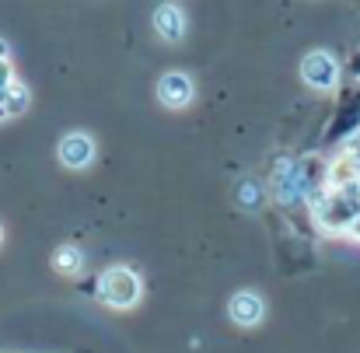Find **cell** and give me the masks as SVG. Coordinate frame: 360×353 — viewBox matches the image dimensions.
Instances as JSON below:
<instances>
[{
    "mask_svg": "<svg viewBox=\"0 0 360 353\" xmlns=\"http://www.w3.org/2000/svg\"><path fill=\"white\" fill-rule=\"evenodd\" d=\"M315 221L326 231H354L360 221V189L357 186H329L311 200Z\"/></svg>",
    "mask_w": 360,
    "mask_h": 353,
    "instance_id": "cell-1",
    "label": "cell"
},
{
    "mask_svg": "<svg viewBox=\"0 0 360 353\" xmlns=\"http://www.w3.org/2000/svg\"><path fill=\"white\" fill-rule=\"evenodd\" d=\"M140 294H143V283L129 266H112L98 276V297L109 308H133L140 301Z\"/></svg>",
    "mask_w": 360,
    "mask_h": 353,
    "instance_id": "cell-2",
    "label": "cell"
},
{
    "mask_svg": "<svg viewBox=\"0 0 360 353\" xmlns=\"http://www.w3.org/2000/svg\"><path fill=\"white\" fill-rule=\"evenodd\" d=\"M340 77H343V63L329 53V49H311L304 53L301 60V81L315 91H333L340 88Z\"/></svg>",
    "mask_w": 360,
    "mask_h": 353,
    "instance_id": "cell-3",
    "label": "cell"
},
{
    "mask_svg": "<svg viewBox=\"0 0 360 353\" xmlns=\"http://www.w3.org/2000/svg\"><path fill=\"white\" fill-rule=\"evenodd\" d=\"M193 95H196L193 81H189L186 74H179V70H172V74H165V77L158 81V102H161L165 109H186V105L193 102Z\"/></svg>",
    "mask_w": 360,
    "mask_h": 353,
    "instance_id": "cell-4",
    "label": "cell"
},
{
    "mask_svg": "<svg viewBox=\"0 0 360 353\" xmlns=\"http://www.w3.org/2000/svg\"><path fill=\"white\" fill-rule=\"evenodd\" d=\"M56 154H60V161L67 168H88L95 161V140L88 133H70V136L60 140V150Z\"/></svg>",
    "mask_w": 360,
    "mask_h": 353,
    "instance_id": "cell-5",
    "label": "cell"
},
{
    "mask_svg": "<svg viewBox=\"0 0 360 353\" xmlns=\"http://www.w3.org/2000/svg\"><path fill=\"white\" fill-rule=\"evenodd\" d=\"M228 312H231V319L245 326V329H252V326H259L262 322V315H266V304H262V297L259 294H252V290H241L231 297V304H228Z\"/></svg>",
    "mask_w": 360,
    "mask_h": 353,
    "instance_id": "cell-6",
    "label": "cell"
},
{
    "mask_svg": "<svg viewBox=\"0 0 360 353\" xmlns=\"http://www.w3.org/2000/svg\"><path fill=\"white\" fill-rule=\"evenodd\" d=\"M154 28L161 32V39L179 42V39L186 35V14H182V7H175V4H161V7L154 11Z\"/></svg>",
    "mask_w": 360,
    "mask_h": 353,
    "instance_id": "cell-7",
    "label": "cell"
},
{
    "mask_svg": "<svg viewBox=\"0 0 360 353\" xmlns=\"http://www.w3.org/2000/svg\"><path fill=\"white\" fill-rule=\"evenodd\" d=\"M53 266H56V273H63V276H77L81 266H84V255H81L74 245H60L56 255H53Z\"/></svg>",
    "mask_w": 360,
    "mask_h": 353,
    "instance_id": "cell-8",
    "label": "cell"
},
{
    "mask_svg": "<svg viewBox=\"0 0 360 353\" xmlns=\"http://www.w3.org/2000/svg\"><path fill=\"white\" fill-rule=\"evenodd\" d=\"M18 81H14V70H11V60H7V49H4V42H0V119H4V98L11 95V88H14Z\"/></svg>",
    "mask_w": 360,
    "mask_h": 353,
    "instance_id": "cell-9",
    "label": "cell"
},
{
    "mask_svg": "<svg viewBox=\"0 0 360 353\" xmlns=\"http://www.w3.org/2000/svg\"><path fill=\"white\" fill-rule=\"evenodd\" d=\"M347 74H350V77H354V81L360 84V49L354 53V56H350V60H347Z\"/></svg>",
    "mask_w": 360,
    "mask_h": 353,
    "instance_id": "cell-10",
    "label": "cell"
},
{
    "mask_svg": "<svg viewBox=\"0 0 360 353\" xmlns=\"http://www.w3.org/2000/svg\"><path fill=\"white\" fill-rule=\"evenodd\" d=\"M0 241H4V231H0Z\"/></svg>",
    "mask_w": 360,
    "mask_h": 353,
    "instance_id": "cell-11",
    "label": "cell"
}]
</instances>
